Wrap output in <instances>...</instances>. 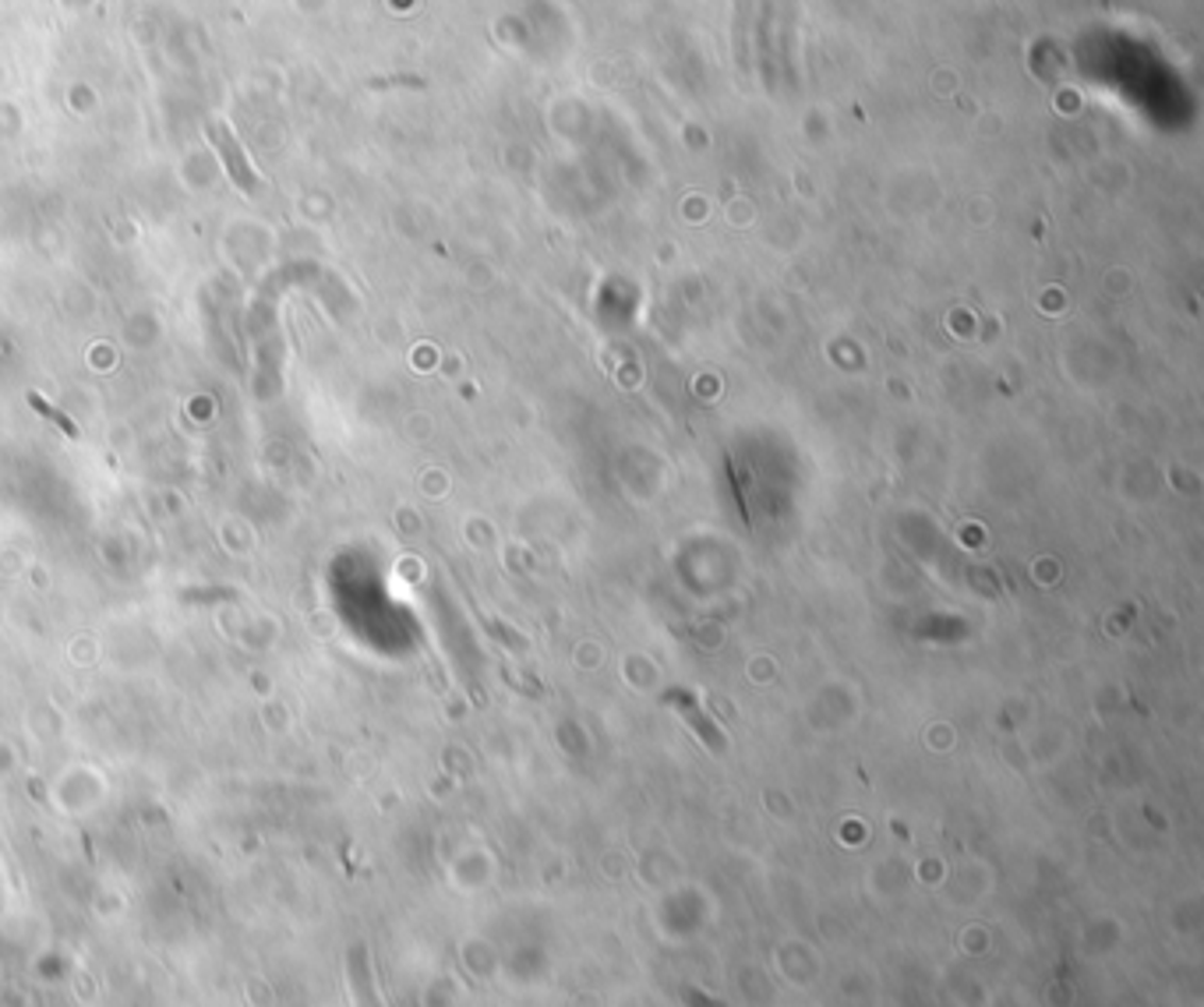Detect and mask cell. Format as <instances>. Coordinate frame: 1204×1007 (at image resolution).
<instances>
[{"label": "cell", "mask_w": 1204, "mask_h": 1007, "mask_svg": "<svg viewBox=\"0 0 1204 1007\" xmlns=\"http://www.w3.org/2000/svg\"><path fill=\"white\" fill-rule=\"evenodd\" d=\"M29 407H32V411H39L43 417H47V420H50V425H57V428L64 431V435H71V439H74V435H79V428H74V425H71V420H68V417H64L61 411H53V407H50V403H43V400H39V396H36V393H29Z\"/></svg>", "instance_id": "1"}]
</instances>
